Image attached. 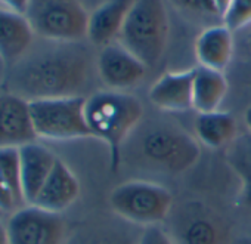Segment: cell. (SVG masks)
<instances>
[{"label":"cell","mask_w":251,"mask_h":244,"mask_svg":"<svg viewBox=\"0 0 251 244\" xmlns=\"http://www.w3.org/2000/svg\"><path fill=\"white\" fill-rule=\"evenodd\" d=\"M90 79L89 52L78 43L52 42L30 49L15 62L6 90L30 101L83 96Z\"/></svg>","instance_id":"obj_1"},{"label":"cell","mask_w":251,"mask_h":244,"mask_svg":"<svg viewBox=\"0 0 251 244\" xmlns=\"http://www.w3.org/2000/svg\"><path fill=\"white\" fill-rule=\"evenodd\" d=\"M142 102L127 92L100 90L84 102V118L90 136L100 139L109 151V164L117 170L123 159V147L142 123Z\"/></svg>","instance_id":"obj_2"},{"label":"cell","mask_w":251,"mask_h":244,"mask_svg":"<svg viewBox=\"0 0 251 244\" xmlns=\"http://www.w3.org/2000/svg\"><path fill=\"white\" fill-rule=\"evenodd\" d=\"M133 135L138 160L160 173H185L201 156L198 139L173 121L151 120L139 125Z\"/></svg>","instance_id":"obj_3"},{"label":"cell","mask_w":251,"mask_h":244,"mask_svg":"<svg viewBox=\"0 0 251 244\" xmlns=\"http://www.w3.org/2000/svg\"><path fill=\"white\" fill-rule=\"evenodd\" d=\"M118 40L148 68L157 65L169 42V15L164 0H135Z\"/></svg>","instance_id":"obj_4"},{"label":"cell","mask_w":251,"mask_h":244,"mask_svg":"<svg viewBox=\"0 0 251 244\" xmlns=\"http://www.w3.org/2000/svg\"><path fill=\"white\" fill-rule=\"evenodd\" d=\"M108 203L115 216L132 225H163L175 204L173 194L166 187L150 181H127L117 185Z\"/></svg>","instance_id":"obj_5"},{"label":"cell","mask_w":251,"mask_h":244,"mask_svg":"<svg viewBox=\"0 0 251 244\" xmlns=\"http://www.w3.org/2000/svg\"><path fill=\"white\" fill-rule=\"evenodd\" d=\"M167 232L176 244H230V226L225 216L205 201L191 198L173 209Z\"/></svg>","instance_id":"obj_6"},{"label":"cell","mask_w":251,"mask_h":244,"mask_svg":"<svg viewBox=\"0 0 251 244\" xmlns=\"http://www.w3.org/2000/svg\"><path fill=\"white\" fill-rule=\"evenodd\" d=\"M24 15L45 40L77 43L87 37L90 14L80 0H30Z\"/></svg>","instance_id":"obj_7"},{"label":"cell","mask_w":251,"mask_h":244,"mask_svg":"<svg viewBox=\"0 0 251 244\" xmlns=\"http://www.w3.org/2000/svg\"><path fill=\"white\" fill-rule=\"evenodd\" d=\"M84 96L30 101V114L37 138L71 141L90 138L84 118Z\"/></svg>","instance_id":"obj_8"},{"label":"cell","mask_w":251,"mask_h":244,"mask_svg":"<svg viewBox=\"0 0 251 244\" xmlns=\"http://www.w3.org/2000/svg\"><path fill=\"white\" fill-rule=\"evenodd\" d=\"M6 225L9 244H64L67 225L62 213L27 204L9 215Z\"/></svg>","instance_id":"obj_9"},{"label":"cell","mask_w":251,"mask_h":244,"mask_svg":"<svg viewBox=\"0 0 251 244\" xmlns=\"http://www.w3.org/2000/svg\"><path fill=\"white\" fill-rule=\"evenodd\" d=\"M96 70L106 87L126 92L144 80L148 67L120 43H111L100 49Z\"/></svg>","instance_id":"obj_10"},{"label":"cell","mask_w":251,"mask_h":244,"mask_svg":"<svg viewBox=\"0 0 251 244\" xmlns=\"http://www.w3.org/2000/svg\"><path fill=\"white\" fill-rule=\"evenodd\" d=\"M30 102L9 90H0V150L36 142Z\"/></svg>","instance_id":"obj_11"},{"label":"cell","mask_w":251,"mask_h":244,"mask_svg":"<svg viewBox=\"0 0 251 244\" xmlns=\"http://www.w3.org/2000/svg\"><path fill=\"white\" fill-rule=\"evenodd\" d=\"M18 153L24 198L27 204H33L50 175L58 157L39 142L25 144L18 148Z\"/></svg>","instance_id":"obj_12"},{"label":"cell","mask_w":251,"mask_h":244,"mask_svg":"<svg viewBox=\"0 0 251 244\" xmlns=\"http://www.w3.org/2000/svg\"><path fill=\"white\" fill-rule=\"evenodd\" d=\"M78 194V179L73 170L61 159H58L33 204L49 212L62 213L75 203Z\"/></svg>","instance_id":"obj_13"},{"label":"cell","mask_w":251,"mask_h":244,"mask_svg":"<svg viewBox=\"0 0 251 244\" xmlns=\"http://www.w3.org/2000/svg\"><path fill=\"white\" fill-rule=\"evenodd\" d=\"M194 68L164 73L150 89V101L163 111L179 112L192 108Z\"/></svg>","instance_id":"obj_14"},{"label":"cell","mask_w":251,"mask_h":244,"mask_svg":"<svg viewBox=\"0 0 251 244\" xmlns=\"http://www.w3.org/2000/svg\"><path fill=\"white\" fill-rule=\"evenodd\" d=\"M34 31L25 15L0 9V58L6 64L18 62L33 46Z\"/></svg>","instance_id":"obj_15"},{"label":"cell","mask_w":251,"mask_h":244,"mask_svg":"<svg viewBox=\"0 0 251 244\" xmlns=\"http://www.w3.org/2000/svg\"><path fill=\"white\" fill-rule=\"evenodd\" d=\"M135 0H109L93 11L89 17L87 39L96 46L111 45L118 39L123 23Z\"/></svg>","instance_id":"obj_16"},{"label":"cell","mask_w":251,"mask_h":244,"mask_svg":"<svg viewBox=\"0 0 251 244\" xmlns=\"http://www.w3.org/2000/svg\"><path fill=\"white\" fill-rule=\"evenodd\" d=\"M233 55L232 31L222 26L205 28L195 40V56L201 67L223 71Z\"/></svg>","instance_id":"obj_17"},{"label":"cell","mask_w":251,"mask_h":244,"mask_svg":"<svg viewBox=\"0 0 251 244\" xmlns=\"http://www.w3.org/2000/svg\"><path fill=\"white\" fill-rule=\"evenodd\" d=\"M27 206L20 170L18 148L0 150V210L11 215Z\"/></svg>","instance_id":"obj_18"},{"label":"cell","mask_w":251,"mask_h":244,"mask_svg":"<svg viewBox=\"0 0 251 244\" xmlns=\"http://www.w3.org/2000/svg\"><path fill=\"white\" fill-rule=\"evenodd\" d=\"M194 131L200 144L211 150H219L227 147L236 138L238 126L230 112L217 109L213 112H198L194 121Z\"/></svg>","instance_id":"obj_19"},{"label":"cell","mask_w":251,"mask_h":244,"mask_svg":"<svg viewBox=\"0 0 251 244\" xmlns=\"http://www.w3.org/2000/svg\"><path fill=\"white\" fill-rule=\"evenodd\" d=\"M129 222L93 220L78 228L65 244H138L139 235H133Z\"/></svg>","instance_id":"obj_20"},{"label":"cell","mask_w":251,"mask_h":244,"mask_svg":"<svg viewBox=\"0 0 251 244\" xmlns=\"http://www.w3.org/2000/svg\"><path fill=\"white\" fill-rule=\"evenodd\" d=\"M227 93V81L222 71L207 67L194 68L192 108L198 112L217 111Z\"/></svg>","instance_id":"obj_21"},{"label":"cell","mask_w":251,"mask_h":244,"mask_svg":"<svg viewBox=\"0 0 251 244\" xmlns=\"http://www.w3.org/2000/svg\"><path fill=\"white\" fill-rule=\"evenodd\" d=\"M222 20L223 26L230 31L251 26V0H232Z\"/></svg>","instance_id":"obj_22"},{"label":"cell","mask_w":251,"mask_h":244,"mask_svg":"<svg viewBox=\"0 0 251 244\" xmlns=\"http://www.w3.org/2000/svg\"><path fill=\"white\" fill-rule=\"evenodd\" d=\"M232 163L241 178V191L238 198L239 207L251 220V160L247 157H236Z\"/></svg>","instance_id":"obj_23"},{"label":"cell","mask_w":251,"mask_h":244,"mask_svg":"<svg viewBox=\"0 0 251 244\" xmlns=\"http://www.w3.org/2000/svg\"><path fill=\"white\" fill-rule=\"evenodd\" d=\"M138 244H176L163 225H152L142 229Z\"/></svg>","instance_id":"obj_24"},{"label":"cell","mask_w":251,"mask_h":244,"mask_svg":"<svg viewBox=\"0 0 251 244\" xmlns=\"http://www.w3.org/2000/svg\"><path fill=\"white\" fill-rule=\"evenodd\" d=\"M180 9L194 15H217L213 0H173Z\"/></svg>","instance_id":"obj_25"},{"label":"cell","mask_w":251,"mask_h":244,"mask_svg":"<svg viewBox=\"0 0 251 244\" xmlns=\"http://www.w3.org/2000/svg\"><path fill=\"white\" fill-rule=\"evenodd\" d=\"M0 2H2L3 5H6L11 11L24 15L27 11V6L30 3V0H0Z\"/></svg>","instance_id":"obj_26"},{"label":"cell","mask_w":251,"mask_h":244,"mask_svg":"<svg viewBox=\"0 0 251 244\" xmlns=\"http://www.w3.org/2000/svg\"><path fill=\"white\" fill-rule=\"evenodd\" d=\"M230 2H232V0H213V6H214L217 15H219L220 18H222L223 14L226 12V9H227V6L230 5Z\"/></svg>","instance_id":"obj_27"},{"label":"cell","mask_w":251,"mask_h":244,"mask_svg":"<svg viewBox=\"0 0 251 244\" xmlns=\"http://www.w3.org/2000/svg\"><path fill=\"white\" fill-rule=\"evenodd\" d=\"M0 244H9L8 243V232H6V225L0 222Z\"/></svg>","instance_id":"obj_28"},{"label":"cell","mask_w":251,"mask_h":244,"mask_svg":"<svg viewBox=\"0 0 251 244\" xmlns=\"http://www.w3.org/2000/svg\"><path fill=\"white\" fill-rule=\"evenodd\" d=\"M230 244H251V235H242V237L233 238Z\"/></svg>","instance_id":"obj_29"},{"label":"cell","mask_w":251,"mask_h":244,"mask_svg":"<svg viewBox=\"0 0 251 244\" xmlns=\"http://www.w3.org/2000/svg\"><path fill=\"white\" fill-rule=\"evenodd\" d=\"M244 123H245V126H247V129L251 132V105L245 109V112H244Z\"/></svg>","instance_id":"obj_30"},{"label":"cell","mask_w":251,"mask_h":244,"mask_svg":"<svg viewBox=\"0 0 251 244\" xmlns=\"http://www.w3.org/2000/svg\"><path fill=\"white\" fill-rule=\"evenodd\" d=\"M247 45H248V48H250V51H251V30H250V33H248V37H247Z\"/></svg>","instance_id":"obj_31"},{"label":"cell","mask_w":251,"mask_h":244,"mask_svg":"<svg viewBox=\"0 0 251 244\" xmlns=\"http://www.w3.org/2000/svg\"><path fill=\"white\" fill-rule=\"evenodd\" d=\"M3 216H5V213H3L2 210H0V220H2V217H3Z\"/></svg>","instance_id":"obj_32"}]
</instances>
